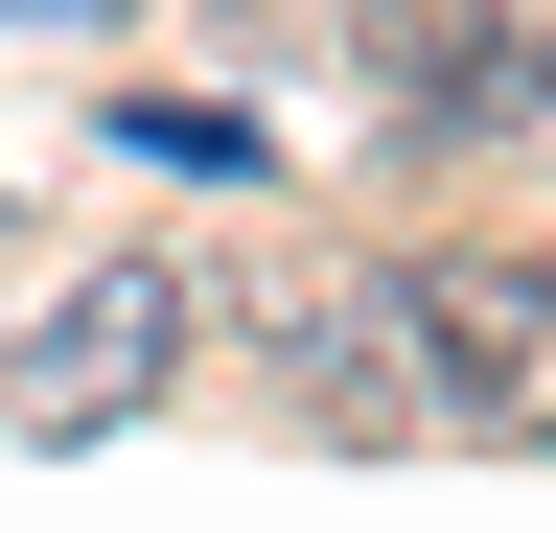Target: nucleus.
<instances>
[{
  "mask_svg": "<svg viewBox=\"0 0 556 533\" xmlns=\"http://www.w3.org/2000/svg\"><path fill=\"white\" fill-rule=\"evenodd\" d=\"M0 24H116V0H0Z\"/></svg>",
  "mask_w": 556,
  "mask_h": 533,
  "instance_id": "nucleus-5",
  "label": "nucleus"
},
{
  "mask_svg": "<svg viewBox=\"0 0 556 533\" xmlns=\"http://www.w3.org/2000/svg\"><path fill=\"white\" fill-rule=\"evenodd\" d=\"M464 47H486V0H371V71H394V93H441Z\"/></svg>",
  "mask_w": 556,
  "mask_h": 533,
  "instance_id": "nucleus-4",
  "label": "nucleus"
},
{
  "mask_svg": "<svg viewBox=\"0 0 556 533\" xmlns=\"http://www.w3.org/2000/svg\"><path fill=\"white\" fill-rule=\"evenodd\" d=\"M186 371V279H139V255H93L24 348H0V394H24V441H93V418H139V394Z\"/></svg>",
  "mask_w": 556,
  "mask_h": 533,
  "instance_id": "nucleus-1",
  "label": "nucleus"
},
{
  "mask_svg": "<svg viewBox=\"0 0 556 533\" xmlns=\"http://www.w3.org/2000/svg\"><path fill=\"white\" fill-rule=\"evenodd\" d=\"M417 302V371H441V418H486V441H533V279L486 255V279H394Z\"/></svg>",
  "mask_w": 556,
  "mask_h": 533,
  "instance_id": "nucleus-2",
  "label": "nucleus"
},
{
  "mask_svg": "<svg viewBox=\"0 0 556 533\" xmlns=\"http://www.w3.org/2000/svg\"><path fill=\"white\" fill-rule=\"evenodd\" d=\"M302 394H325L348 441H371V418H417V348H394L371 302H325V325H302Z\"/></svg>",
  "mask_w": 556,
  "mask_h": 533,
  "instance_id": "nucleus-3",
  "label": "nucleus"
}]
</instances>
